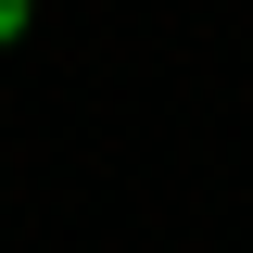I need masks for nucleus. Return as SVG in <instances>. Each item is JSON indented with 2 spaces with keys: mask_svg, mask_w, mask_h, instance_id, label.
Here are the masks:
<instances>
[{
  "mask_svg": "<svg viewBox=\"0 0 253 253\" xmlns=\"http://www.w3.org/2000/svg\"><path fill=\"white\" fill-rule=\"evenodd\" d=\"M13 38H26V0H0V51H13Z\"/></svg>",
  "mask_w": 253,
  "mask_h": 253,
  "instance_id": "obj_1",
  "label": "nucleus"
}]
</instances>
